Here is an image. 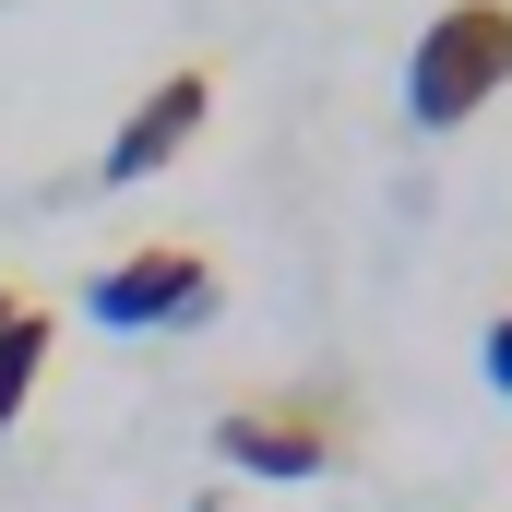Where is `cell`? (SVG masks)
<instances>
[{"mask_svg":"<svg viewBox=\"0 0 512 512\" xmlns=\"http://www.w3.org/2000/svg\"><path fill=\"white\" fill-rule=\"evenodd\" d=\"M501 84H512V0H441L405 48V120L465 131L477 108H501Z\"/></svg>","mask_w":512,"mask_h":512,"instance_id":"1","label":"cell"},{"mask_svg":"<svg viewBox=\"0 0 512 512\" xmlns=\"http://www.w3.org/2000/svg\"><path fill=\"white\" fill-rule=\"evenodd\" d=\"M346 441H358V429H346V405H334V393H239V405L215 417V465L274 477V489H310Z\"/></svg>","mask_w":512,"mask_h":512,"instance_id":"2","label":"cell"},{"mask_svg":"<svg viewBox=\"0 0 512 512\" xmlns=\"http://www.w3.org/2000/svg\"><path fill=\"white\" fill-rule=\"evenodd\" d=\"M84 310H96L108 334H179V322L215 310V262L191 251V239H143V251H120L84 286Z\"/></svg>","mask_w":512,"mask_h":512,"instance_id":"3","label":"cell"},{"mask_svg":"<svg viewBox=\"0 0 512 512\" xmlns=\"http://www.w3.org/2000/svg\"><path fill=\"white\" fill-rule=\"evenodd\" d=\"M203 120H215V72H203V60L155 72V84H143V108L108 131V191H131V179H167V167L203 143Z\"/></svg>","mask_w":512,"mask_h":512,"instance_id":"4","label":"cell"},{"mask_svg":"<svg viewBox=\"0 0 512 512\" xmlns=\"http://www.w3.org/2000/svg\"><path fill=\"white\" fill-rule=\"evenodd\" d=\"M48 346H60V322H48V310H36L24 334H0V429L36 405V382H48Z\"/></svg>","mask_w":512,"mask_h":512,"instance_id":"5","label":"cell"},{"mask_svg":"<svg viewBox=\"0 0 512 512\" xmlns=\"http://www.w3.org/2000/svg\"><path fill=\"white\" fill-rule=\"evenodd\" d=\"M489 393H501V405H512V310H501V322H489Z\"/></svg>","mask_w":512,"mask_h":512,"instance_id":"6","label":"cell"},{"mask_svg":"<svg viewBox=\"0 0 512 512\" xmlns=\"http://www.w3.org/2000/svg\"><path fill=\"white\" fill-rule=\"evenodd\" d=\"M24 322H36V298H24V286H0V334H24Z\"/></svg>","mask_w":512,"mask_h":512,"instance_id":"7","label":"cell"}]
</instances>
